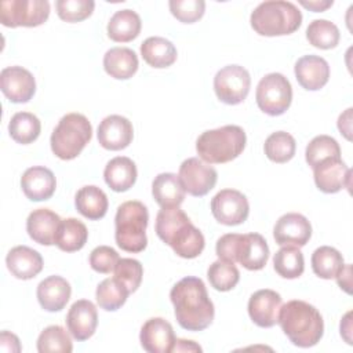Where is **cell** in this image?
Returning a JSON list of instances; mask_svg holds the SVG:
<instances>
[{
  "label": "cell",
  "mask_w": 353,
  "mask_h": 353,
  "mask_svg": "<svg viewBox=\"0 0 353 353\" xmlns=\"http://www.w3.org/2000/svg\"><path fill=\"white\" fill-rule=\"evenodd\" d=\"M350 168L341 157H331L313 168L314 183L323 193H336L343 188H350Z\"/></svg>",
  "instance_id": "obj_15"
},
{
  "label": "cell",
  "mask_w": 353,
  "mask_h": 353,
  "mask_svg": "<svg viewBox=\"0 0 353 353\" xmlns=\"http://www.w3.org/2000/svg\"><path fill=\"white\" fill-rule=\"evenodd\" d=\"M0 349L3 352L18 353V352H21L22 347H21L19 339L15 334L8 332V331H1V334H0Z\"/></svg>",
  "instance_id": "obj_47"
},
{
  "label": "cell",
  "mask_w": 353,
  "mask_h": 353,
  "mask_svg": "<svg viewBox=\"0 0 353 353\" xmlns=\"http://www.w3.org/2000/svg\"><path fill=\"white\" fill-rule=\"evenodd\" d=\"M61 221L59 215L50 208H37L33 210L26 219V232L34 243L52 245L55 244Z\"/></svg>",
  "instance_id": "obj_22"
},
{
  "label": "cell",
  "mask_w": 353,
  "mask_h": 353,
  "mask_svg": "<svg viewBox=\"0 0 353 353\" xmlns=\"http://www.w3.org/2000/svg\"><path fill=\"white\" fill-rule=\"evenodd\" d=\"M269 259V247L259 233L239 234L234 248V263L248 270H261Z\"/></svg>",
  "instance_id": "obj_18"
},
{
  "label": "cell",
  "mask_w": 353,
  "mask_h": 353,
  "mask_svg": "<svg viewBox=\"0 0 353 353\" xmlns=\"http://www.w3.org/2000/svg\"><path fill=\"white\" fill-rule=\"evenodd\" d=\"M76 210L90 221H98L106 215L108 211V196L105 192L95 186L87 185L77 190L74 196Z\"/></svg>",
  "instance_id": "obj_29"
},
{
  "label": "cell",
  "mask_w": 353,
  "mask_h": 353,
  "mask_svg": "<svg viewBox=\"0 0 353 353\" xmlns=\"http://www.w3.org/2000/svg\"><path fill=\"white\" fill-rule=\"evenodd\" d=\"M263 149L266 157L270 161L283 164L294 157L296 143L291 134L285 131H276L266 138Z\"/></svg>",
  "instance_id": "obj_37"
},
{
  "label": "cell",
  "mask_w": 353,
  "mask_h": 353,
  "mask_svg": "<svg viewBox=\"0 0 353 353\" xmlns=\"http://www.w3.org/2000/svg\"><path fill=\"white\" fill-rule=\"evenodd\" d=\"M167 244L174 250L178 256L185 259H193L203 252L205 240L203 233L189 221L168 239Z\"/></svg>",
  "instance_id": "obj_25"
},
{
  "label": "cell",
  "mask_w": 353,
  "mask_h": 353,
  "mask_svg": "<svg viewBox=\"0 0 353 353\" xmlns=\"http://www.w3.org/2000/svg\"><path fill=\"white\" fill-rule=\"evenodd\" d=\"M137 54L128 47H113L103 55L105 72L116 80H127L138 70Z\"/></svg>",
  "instance_id": "obj_26"
},
{
  "label": "cell",
  "mask_w": 353,
  "mask_h": 353,
  "mask_svg": "<svg viewBox=\"0 0 353 353\" xmlns=\"http://www.w3.org/2000/svg\"><path fill=\"white\" fill-rule=\"evenodd\" d=\"M299 85L307 91L323 88L330 79V65L319 55L301 57L294 68Z\"/></svg>",
  "instance_id": "obj_20"
},
{
  "label": "cell",
  "mask_w": 353,
  "mask_h": 353,
  "mask_svg": "<svg viewBox=\"0 0 353 353\" xmlns=\"http://www.w3.org/2000/svg\"><path fill=\"white\" fill-rule=\"evenodd\" d=\"M172 352H201V347L197 343H194L193 341L176 339Z\"/></svg>",
  "instance_id": "obj_51"
},
{
  "label": "cell",
  "mask_w": 353,
  "mask_h": 353,
  "mask_svg": "<svg viewBox=\"0 0 353 353\" xmlns=\"http://www.w3.org/2000/svg\"><path fill=\"white\" fill-rule=\"evenodd\" d=\"M6 265L14 277L30 280L41 272L43 258L36 250L28 245H17L8 251Z\"/></svg>",
  "instance_id": "obj_23"
},
{
  "label": "cell",
  "mask_w": 353,
  "mask_h": 353,
  "mask_svg": "<svg viewBox=\"0 0 353 353\" xmlns=\"http://www.w3.org/2000/svg\"><path fill=\"white\" fill-rule=\"evenodd\" d=\"M149 212L138 200L124 201L117 207L114 218V239L117 245L127 252H141L148 245L146 228Z\"/></svg>",
  "instance_id": "obj_5"
},
{
  "label": "cell",
  "mask_w": 353,
  "mask_h": 353,
  "mask_svg": "<svg viewBox=\"0 0 353 353\" xmlns=\"http://www.w3.org/2000/svg\"><path fill=\"white\" fill-rule=\"evenodd\" d=\"M50 15L47 0H4L0 3V22L7 28H34Z\"/></svg>",
  "instance_id": "obj_8"
},
{
  "label": "cell",
  "mask_w": 353,
  "mask_h": 353,
  "mask_svg": "<svg viewBox=\"0 0 353 353\" xmlns=\"http://www.w3.org/2000/svg\"><path fill=\"white\" fill-rule=\"evenodd\" d=\"M301 6H303L305 8L310 10V11H314V12H321V11H325L327 8H330L334 1L332 0H312V1H305V0H301L299 1Z\"/></svg>",
  "instance_id": "obj_50"
},
{
  "label": "cell",
  "mask_w": 353,
  "mask_h": 353,
  "mask_svg": "<svg viewBox=\"0 0 353 353\" xmlns=\"http://www.w3.org/2000/svg\"><path fill=\"white\" fill-rule=\"evenodd\" d=\"M128 295L130 292L125 285H123L114 276L102 280L95 291V298L99 307L106 312L120 309L125 303Z\"/></svg>",
  "instance_id": "obj_36"
},
{
  "label": "cell",
  "mask_w": 353,
  "mask_h": 353,
  "mask_svg": "<svg viewBox=\"0 0 353 353\" xmlns=\"http://www.w3.org/2000/svg\"><path fill=\"white\" fill-rule=\"evenodd\" d=\"M179 181L190 196H205L216 183L218 174L212 165L200 157H189L179 165Z\"/></svg>",
  "instance_id": "obj_10"
},
{
  "label": "cell",
  "mask_w": 353,
  "mask_h": 353,
  "mask_svg": "<svg viewBox=\"0 0 353 353\" xmlns=\"http://www.w3.org/2000/svg\"><path fill=\"white\" fill-rule=\"evenodd\" d=\"M138 176L135 163L125 156H117L108 161L103 178L106 185L114 192H125L134 186Z\"/></svg>",
  "instance_id": "obj_27"
},
{
  "label": "cell",
  "mask_w": 353,
  "mask_h": 353,
  "mask_svg": "<svg viewBox=\"0 0 353 353\" xmlns=\"http://www.w3.org/2000/svg\"><path fill=\"white\" fill-rule=\"evenodd\" d=\"M247 143L241 127L229 124L204 131L196 141L199 157L208 164H223L239 157Z\"/></svg>",
  "instance_id": "obj_3"
},
{
  "label": "cell",
  "mask_w": 353,
  "mask_h": 353,
  "mask_svg": "<svg viewBox=\"0 0 353 353\" xmlns=\"http://www.w3.org/2000/svg\"><path fill=\"white\" fill-rule=\"evenodd\" d=\"M250 73L240 65L223 66L214 77L215 94L218 99L226 105L241 103L250 92Z\"/></svg>",
  "instance_id": "obj_9"
},
{
  "label": "cell",
  "mask_w": 353,
  "mask_h": 353,
  "mask_svg": "<svg viewBox=\"0 0 353 353\" xmlns=\"http://www.w3.org/2000/svg\"><path fill=\"white\" fill-rule=\"evenodd\" d=\"M207 277L211 287H214L216 291L226 292L237 285L240 280V272L234 263L218 259L210 265Z\"/></svg>",
  "instance_id": "obj_40"
},
{
  "label": "cell",
  "mask_w": 353,
  "mask_h": 353,
  "mask_svg": "<svg viewBox=\"0 0 353 353\" xmlns=\"http://www.w3.org/2000/svg\"><path fill=\"white\" fill-rule=\"evenodd\" d=\"M214 218L226 226H236L245 222L250 214L247 197L236 189H222L211 200Z\"/></svg>",
  "instance_id": "obj_11"
},
{
  "label": "cell",
  "mask_w": 353,
  "mask_h": 353,
  "mask_svg": "<svg viewBox=\"0 0 353 353\" xmlns=\"http://www.w3.org/2000/svg\"><path fill=\"white\" fill-rule=\"evenodd\" d=\"M88 239L85 225L77 218H66L61 221L57 232L55 245L65 252H74L81 250Z\"/></svg>",
  "instance_id": "obj_32"
},
{
  "label": "cell",
  "mask_w": 353,
  "mask_h": 353,
  "mask_svg": "<svg viewBox=\"0 0 353 353\" xmlns=\"http://www.w3.org/2000/svg\"><path fill=\"white\" fill-rule=\"evenodd\" d=\"M281 305L283 299L279 292L269 288L258 290L248 301L250 319L261 328H270L279 321Z\"/></svg>",
  "instance_id": "obj_16"
},
{
  "label": "cell",
  "mask_w": 353,
  "mask_h": 353,
  "mask_svg": "<svg viewBox=\"0 0 353 353\" xmlns=\"http://www.w3.org/2000/svg\"><path fill=\"white\" fill-rule=\"evenodd\" d=\"M273 237L280 245L303 247L312 237V226L307 218L298 212L281 215L274 228Z\"/></svg>",
  "instance_id": "obj_13"
},
{
  "label": "cell",
  "mask_w": 353,
  "mask_h": 353,
  "mask_svg": "<svg viewBox=\"0 0 353 353\" xmlns=\"http://www.w3.org/2000/svg\"><path fill=\"white\" fill-rule=\"evenodd\" d=\"M277 323L290 342L298 347L317 345L324 334V321L320 312L301 299H292L281 305Z\"/></svg>",
  "instance_id": "obj_2"
},
{
  "label": "cell",
  "mask_w": 353,
  "mask_h": 353,
  "mask_svg": "<svg viewBox=\"0 0 353 353\" xmlns=\"http://www.w3.org/2000/svg\"><path fill=\"white\" fill-rule=\"evenodd\" d=\"M72 287L66 279L61 276H48L37 285V301L47 312H59L69 302Z\"/></svg>",
  "instance_id": "obj_24"
},
{
  "label": "cell",
  "mask_w": 353,
  "mask_h": 353,
  "mask_svg": "<svg viewBox=\"0 0 353 353\" xmlns=\"http://www.w3.org/2000/svg\"><path fill=\"white\" fill-rule=\"evenodd\" d=\"M58 17L65 22H80L87 19L95 7L92 0H58L55 3Z\"/></svg>",
  "instance_id": "obj_44"
},
{
  "label": "cell",
  "mask_w": 353,
  "mask_h": 353,
  "mask_svg": "<svg viewBox=\"0 0 353 353\" xmlns=\"http://www.w3.org/2000/svg\"><path fill=\"white\" fill-rule=\"evenodd\" d=\"M41 131V123L39 117L29 112H18L15 113L8 123L10 137L21 143L28 145L34 142Z\"/></svg>",
  "instance_id": "obj_33"
},
{
  "label": "cell",
  "mask_w": 353,
  "mask_h": 353,
  "mask_svg": "<svg viewBox=\"0 0 353 353\" xmlns=\"http://www.w3.org/2000/svg\"><path fill=\"white\" fill-rule=\"evenodd\" d=\"M120 256L117 251L109 245L95 247L90 254V265L91 268L103 274H109L114 270Z\"/></svg>",
  "instance_id": "obj_46"
},
{
  "label": "cell",
  "mask_w": 353,
  "mask_h": 353,
  "mask_svg": "<svg viewBox=\"0 0 353 353\" xmlns=\"http://www.w3.org/2000/svg\"><path fill=\"white\" fill-rule=\"evenodd\" d=\"M168 6L171 14L183 23L199 21L205 11V3L203 0H171Z\"/></svg>",
  "instance_id": "obj_45"
},
{
  "label": "cell",
  "mask_w": 353,
  "mask_h": 353,
  "mask_svg": "<svg viewBox=\"0 0 353 353\" xmlns=\"http://www.w3.org/2000/svg\"><path fill=\"white\" fill-rule=\"evenodd\" d=\"M139 341L141 346L148 353H171L176 338L172 325L167 320L161 317H152L143 323Z\"/></svg>",
  "instance_id": "obj_14"
},
{
  "label": "cell",
  "mask_w": 353,
  "mask_h": 353,
  "mask_svg": "<svg viewBox=\"0 0 353 353\" xmlns=\"http://www.w3.org/2000/svg\"><path fill=\"white\" fill-rule=\"evenodd\" d=\"M91 138L92 127L88 119L81 113H68L58 121L51 134V150L61 160H73Z\"/></svg>",
  "instance_id": "obj_6"
},
{
  "label": "cell",
  "mask_w": 353,
  "mask_h": 353,
  "mask_svg": "<svg viewBox=\"0 0 353 353\" xmlns=\"http://www.w3.org/2000/svg\"><path fill=\"white\" fill-rule=\"evenodd\" d=\"M114 277L125 285L130 294L135 292L138 287L141 285L142 276H143V268L139 261L132 258H120L114 270Z\"/></svg>",
  "instance_id": "obj_43"
},
{
  "label": "cell",
  "mask_w": 353,
  "mask_h": 353,
  "mask_svg": "<svg viewBox=\"0 0 353 353\" xmlns=\"http://www.w3.org/2000/svg\"><path fill=\"white\" fill-rule=\"evenodd\" d=\"M73 343L70 335L61 325H48L37 338L39 353H70Z\"/></svg>",
  "instance_id": "obj_39"
},
{
  "label": "cell",
  "mask_w": 353,
  "mask_h": 353,
  "mask_svg": "<svg viewBox=\"0 0 353 353\" xmlns=\"http://www.w3.org/2000/svg\"><path fill=\"white\" fill-rule=\"evenodd\" d=\"M142 28L141 17L132 10L116 11L108 22V36L116 43H128L138 37Z\"/></svg>",
  "instance_id": "obj_30"
},
{
  "label": "cell",
  "mask_w": 353,
  "mask_h": 353,
  "mask_svg": "<svg viewBox=\"0 0 353 353\" xmlns=\"http://www.w3.org/2000/svg\"><path fill=\"white\" fill-rule=\"evenodd\" d=\"M342 254L330 245H321L312 254V269L320 279H335L343 266Z\"/></svg>",
  "instance_id": "obj_35"
},
{
  "label": "cell",
  "mask_w": 353,
  "mask_h": 353,
  "mask_svg": "<svg viewBox=\"0 0 353 353\" xmlns=\"http://www.w3.org/2000/svg\"><path fill=\"white\" fill-rule=\"evenodd\" d=\"M141 55L149 66L163 69L171 66L176 61V48L170 40L160 36H152L141 44Z\"/></svg>",
  "instance_id": "obj_31"
},
{
  "label": "cell",
  "mask_w": 353,
  "mask_h": 353,
  "mask_svg": "<svg viewBox=\"0 0 353 353\" xmlns=\"http://www.w3.org/2000/svg\"><path fill=\"white\" fill-rule=\"evenodd\" d=\"M21 188L23 194L32 201L48 200L57 188L54 172L43 165L28 168L21 176Z\"/></svg>",
  "instance_id": "obj_21"
},
{
  "label": "cell",
  "mask_w": 353,
  "mask_h": 353,
  "mask_svg": "<svg viewBox=\"0 0 353 353\" xmlns=\"http://www.w3.org/2000/svg\"><path fill=\"white\" fill-rule=\"evenodd\" d=\"M98 325V312L95 305L88 299L76 301L68 314L66 327L69 334L79 342L91 338Z\"/></svg>",
  "instance_id": "obj_19"
},
{
  "label": "cell",
  "mask_w": 353,
  "mask_h": 353,
  "mask_svg": "<svg viewBox=\"0 0 353 353\" xmlns=\"http://www.w3.org/2000/svg\"><path fill=\"white\" fill-rule=\"evenodd\" d=\"M338 285L341 290H343L346 294H352V265L346 263L342 266V269L335 276Z\"/></svg>",
  "instance_id": "obj_48"
},
{
  "label": "cell",
  "mask_w": 353,
  "mask_h": 353,
  "mask_svg": "<svg viewBox=\"0 0 353 353\" xmlns=\"http://www.w3.org/2000/svg\"><path fill=\"white\" fill-rule=\"evenodd\" d=\"M338 130L347 139L352 141V108L346 109L338 119Z\"/></svg>",
  "instance_id": "obj_49"
},
{
  "label": "cell",
  "mask_w": 353,
  "mask_h": 353,
  "mask_svg": "<svg viewBox=\"0 0 353 353\" xmlns=\"http://www.w3.org/2000/svg\"><path fill=\"white\" fill-rule=\"evenodd\" d=\"M97 137L103 149L121 150L131 143L134 138V128L127 117L110 114L99 123Z\"/></svg>",
  "instance_id": "obj_17"
},
{
  "label": "cell",
  "mask_w": 353,
  "mask_h": 353,
  "mask_svg": "<svg viewBox=\"0 0 353 353\" xmlns=\"http://www.w3.org/2000/svg\"><path fill=\"white\" fill-rule=\"evenodd\" d=\"M185 193L176 174L161 172L152 182V194L161 208L179 207L185 199Z\"/></svg>",
  "instance_id": "obj_28"
},
{
  "label": "cell",
  "mask_w": 353,
  "mask_h": 353,
  "mask_svg": "<svg viewBox=\"0 0 353 353\" xmlns=\"http://www.w3.org/2000/svg\"><path fill=\"white\" fill-rule=\"evenodd\" d=\"M178 324L188 331H203L214 320L215 309L201 279L188 276L170 291Z\"/></svg>",
  "instance_id": "obj_1"
},
{
  "label": "cell",
  "mask_w": 353,
  "mask_h": 353,
  "mask_svg": "<svg viewBox=\"0 0 353 353\" xmlns=\"http://www.w3.org/2000/svg\"><path fill=\"white\" fill-rule=\"evenodd\" d=\"M250 22L261 36H285L298 30L302 23V14L291 1L270 0L256 6L251 12Z\"/></svg>",
  "instance_id": "obj_4"
},
{
  "label": "cell",
  "mask_w": 353,
  "mask_h": 353,
  "mask_svg": "<svg viewBox=\"0 0 353 353\" xmlns=\"http://www.w3.org/2000/svg\"><path fill=\"white\" fill-rule=\"evenodd\" d=\"M190 219L179 207H165L157 212L156 216V234L157 237L167 244L168 239Z\"/></svg>",
  "instance_id": "obj_42"
},
{
  "label": "cell",
  "mask_w": 353,
  "mask_h": 353,
  "mask_svg": "<svg viewBox=\"0 0 353 353\" xmlns=\"http://www.w3.org/2000/svg\"><path fill=\"white\" fill-rule=\"evenodd\" d=\"M339 29L335 23L327 19H314L306 29V39L309 43L320 50H331L339 43Z\"/></svg>",
  "instance_id": "obj_38"
},
{
  "label": "cell",
  "mask_w": 353,
  "mask_h": 353,
  "mask_svg": "<svg viewBox=\"0 0 353 353\" xmlns=\"http://www.w3.org/2000/svg\"><path fill=\"white\" fill-rule=\"evenodd\" d=\"M306 163L314 168L321 161L331 157H341V148L335 138L330 135H317L306 146Z\"/></svg>",
  "instance_id": "obj_41"
},
{
  "label": "cell",
  "mask_w": 353,
  "mask_h": 353,
  "mask_svg": "<svg viewBox=\"0 0 353 353\" xmlns=\"http://www.w3.org/2000/svg\"><path fill=\"white\" fill-rule=\"evenodd\" d=\"M0 88L14 103L29 102L36 92L33 74L22 66H7L0 73Z\"/></svg>",
  "instance_id": "obj_12"
},
{
  "label": "cell",
  "mask_w": 353,
  "mask_h": 353,
  "mask_svg": "<svg viewBox=\"0 0 353 353\" xmlns=\"http://www.w3.org/2000/svg\"><path fill=\"white\" fill-rule=\"evenodd\" d=\"M258 108L269 116H280L287 112L292 101V87L281 73L265 74L255 92Z\"/></svg>",
  "instance_id": "obj_7"
},
{
  "label": "cell",
  "mask_w": 353,
  "mask_h": 353,
  "mask_svg": "<svg viewBox=\"0 0 353 353\" xmlns=\"http://www.w3.org/2000/svg\"><path fill=\"white\" fill-rule=\"evenodd\" d=\"M273 268L283 279H298L305 270V259L299 247L283 245L273 256Z\"/></svg>",
  "instance_id": "obj_34"
},
{
  "label": "cell",
  "mask_w": 353,
  "mask_h": 353,
  "mask_svg": "<svg viewBox=\"0 0 353 353\" xmlns=\"http://www.w3.org/2000/svg\"><path fill=\"white\" fill-rule=\"evenodd\" d=\"M350 316H352V312H347L345 314V317L341 320V335L343 336V339L352 345V321H350Z\"/></svg>",
  "instance_id": "obj_52"
}]
</instances>
